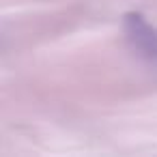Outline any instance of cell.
Returning <instances> with one entry per match:
<instances>
[{
    "instance_id": "cell-1",
    "label": "cell",
    "mask_w": 157,
    "mask_h": 157,
    "mask_svg": "<svg viewBox=\"0 0 157 157\" xmlns=\"http://www.w3.org/2000/svg\"><path fill=\"white\" fill-rule=\"evenodd\" d=\"M125 33L140 56L157 63V30L140 13H129L125 17Z\"/></svg>"
}]
</instances>
